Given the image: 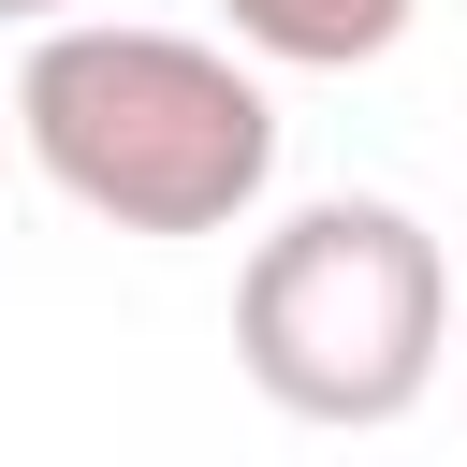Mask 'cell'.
I'll list each match as a JSON object with an SVG mask.
<instances>
[{
	"label": "cell",
	"mask_w": 467,
	"mask_h": 467,
	"mask_svg": "<svg viewBox=\"0 0 467 467\" xmlns=\"http://www.w3.org/2000/svg\"><path fill=\"white\" fill-rule=\"evenodd\" d=\"M234 365L263 379V409L292 423H409L452 365V263L409 204L379 190H336V204H292L248 277H234Z\"/></svg>",
	"instance_id": "obj_2"
},
{
	"label": "cell",
	"mask_w": 467,
	"mask_h": 467,
	"mask_svg": "<svg viewBox=\"0 0 467 467\" xmlns=\"http://www.w3.org/2000/svg\"><path fill=\"white\" fill-rule=\"evenodd\" d=\"M219 15H234V44L277 58V73H350V58H379V44L409 29V0H219Z\"/></svg>",
	"instance_id": "obj_3"
},
{
	"label": "cell",
	"mask_w": 467,
	"mask_h": 467,
	"mask_svg": "<svg viewBox=\"0 0 467 467\" xmlns=\"http://www.w3.org/2000/svg\"><path fill=\"white\" fill-rule=\"evenodd\" d=\"M452 365H467V350H452Z\"/></svg>",
	"instance_id": "obj_5"
},
{
	"label": "cell",
	"mask_w": 467,
	"mask_h": 467,
	"mask_svg": "<svg viewBox=\"0 0 467 467\" xmlns=\"http://www.w3.org/2000/svg\"><path fill=\"white\" fill-rule=\"evenodd\" d=\"M15 131L29 161L117 219V234H234L277 175V102L234 44L204 29H131V15H58L15 58Z\"/></svg>",
	"instance_id": "obj_1"
},
{
	"label": "cell",
	"mask_w": 467,
	"mask_h": 467,
	"mask_svg": "<svg viewBox=\"0 0 467 467\" xmlns=\"http://www.w3.org/2000/svg\"><path fill=\"white\" fill-rule=\"evenodd\" d=\"M58 15H73V0H0V29H58Z\"/></svg>",
	"instance_id": "obj_4"
}]
</instances>
